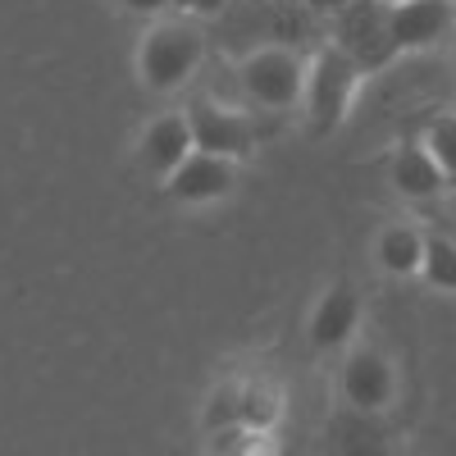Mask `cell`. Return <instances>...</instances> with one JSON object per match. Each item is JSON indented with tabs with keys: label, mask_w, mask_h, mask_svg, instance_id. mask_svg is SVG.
<instances>
[{
	"label": "cell",
	"mask_w": 456,
	"mask_h": 456,
	"mask_svg": "<svg viewBox=\"0 0 456 456\" xmlns=\"http://www.w3.org/2000/svg\"><path fill=\"white\" fill-rule=\"evenodd\" d=\"M356 329H361V292L352 283H333L311 311V324H306L311 347L315 352H342L356 338Z\"/></svg>",
	"instance_id": "cell-10"
},
{
	"label": "cell",
	"mask_w": 456,
	"mask_h": 456,
	"mask_svg": "<svg viewBox=\"0 0 456 456\" xmlns=\"http://www.w3.org/2000/svg\"><path fill=\"white\" fill-rule=\"evenodd\" d=\"M329 456H393L384 429L374 425V415L338 411L329 420Z\"/></svg>",
	"instance_id": "cell-13"
},
{
	"label": "cell",
	"mask_w": 456,
	"mask_h": 456,
	"mask_svg": "<svg viewBox=\"0 0 456 456\" xmlns=\"http://www.w3.org/2000/svg\"><path fill=\"white\" fill-rule=\"evenodd\" d=\"M197 151V142H192V124H187V110H169V114H160V119H151L146 128H142V137H137V165L151 174V178H160V183H169L178 169H183V160Z\"/></svg>",
	"instance_id": "cell-7"
},
{
	"label": "cell",
	"mask_w": 456,
	"mask_h": 456,
	"mask_svg": "<svg viewBox=\"0 0 456 456\" xmlns=\"http://www.w3.org/2000/svg\"><path fill=\"white\" fill-rule=\"evenodd\" d=\"M178 5L187 10V14H197V19H219L233 0H178Z\"/></svg>",
	"instance_id": "cell-20"
},
{
	"label": "cell",
	"mask_w": 456,
	"mask_h": 456,
	"mask_svg": "<svg viewBox=\"0 0 456 456\" xmlns=\"http://www.w3.org/2000/svg\"><path fill=\"white\" fill-rule=\"evenodd\" d=\"M301 5H306L315 19H329V23H333V19H338L342 10H347V5H356V0H301Z\"/></svg>",
	"instance_id": "cell-21"
},
{
	"label": "cell",
	"mask_w": 456,
	"mask_h": 456,
	"mask_svg": "<svg viewBox=\"0 0 456 456\" xmlns=\"http://www.w3.org/2000/svg\"><path fill=\"white\" fill-rule=\"evenodd\" d=\"M174 5H178V0H124V10H133V14H142V19H151V23L165 19Z\"/></svg>",
	"instance_id": "cell-19"
},
{
	"label": "cell",
	"mask_w": 456,
	"mask_h": 456,
	"mask_svg": "<svg viewBox=\"0 0 456 456\" xmlns=\"http://www.w3.org/2000/svg\"><path fill=\"white\" fill-rule=\"evenodd\" d=\"M393 14V46L397 55L429 51L456 28V5L452 0H406V5H388Z\"/></svg>",
	"instance_id": "cell-8"
},
{
	"label": "cell",
	"mask_w": 456,
	"mask_h": 456,
	"mask_svg": "<svg viewBox=\"0 0 456 456\" xmlns=\"http://www.w3.org/2000/svg\"><path fill=\"white\" fill-rule=\"evenodd\" d=\"M306 69L311 60L288 46H256L238 64V87L260 110H297L306 96Z\"/></svg>",
	"instance_id": "cell-3"
},
{
	"label": "cell",
	"mask_w": 456,
	"mask_h": 456,
	"mask_svg": "<svg viewBox=\"0 0 456 456\" xmlns=\"http://www.w3.org/2000/svg\"><path fill=\"white\" fill-rule=\"evenodd\" d=\"M420 146L438 160V169L447 174V183H456V114H434V119L425 124Z\"/></svg>",
	"instance_id": "cell-16"
},
{
	"label": "cell",
	"mask_w": 456,
	"mask_h": 456,
	"mask_svg": "<svg viewBox=\"0 0 456 456\" xmlns=\"http://www.w3.org/2000/svg\"><path fill=\"white\" fill-rule=\"evenodd\" d=\"M425 233L415 224H384L379 228V238H374V260H379V270L393 274V279H411V274H420V265H425Z\"/></svg>",
	"instance_id": "cell-12"
},
{
	"label": "cell",
	"mask_w": 456,
	"mask_h": 456,
	"mask_svg": "<svg viewBox=\"0 0 456 456\" xmlns=\"http://www.w3.org/2000/svg\"><path fill=\"white\" fill-rule=\"evenodd\" d=\"M238 384H242V379H228V384H219V388L210 393L206 415H201L206 434H215V429H224V425H238Z\"/></svg>",
	"instance_id": "cell-18"
},
{
	"label": "cell",
	"mask_w": 456,
	"mask_h": 456,
	"mask_svg": "<svg viewBox=\"0 0 456 456\" xmlns=\"http://www.w3.org/2000/svg\"><path fill=\"white\" fill-rule=\"evenodd\" d=\"M452 5H456V0H452Z\"/></svg>",
	"instance_id": "cell-24"
},
{
	"label": "cell",
	"mask_w": 456,
	"mask_h": 456,
	"mask_svg": "<svg viewBox=\"0 0 456 456\" xmlns=\"http://www.w3.org/2000/svg\"><path fill=\"white\" fill-rule=\"evenodd\" d=\"M333 42L347 60H356L365 73L384 69L388 60H397V46H393V14L384 0H356V5H347L333 23Z\"/></svg>",
	"instance_id": "cell-4"
},
{
	"label": "cell",
	"mask_w": 456,
	"mask_h": 456,
	"mask_svg": "<svg viewBox=\"0 0 456 456\" xmlns=\"http://www.w3.org/2000/svg\"><path fill=\"white\" fill-rule=\"evenodd\" d=\"M384 5H406V0H384Z\"/></svg>",
	"instance_id": "cell-23"
},
{
	"label": "cell",
	"mask_w": 456,
	"mask_h": 456,
	"mask_svg": "<svg viewBox=\"0 0 456 456\" xmlns=\"http://www.w3.org/2000/svg\"><path fill=\"white\" fill-rule=\"evenodd\" d=\"M388 183L397 187V197H406V201H434L443 187H447V174L438 169V160L429 156L420 142H411V146H397L393 151Z\"/></svg>",
	"instance_id": "cell-11"
},
{
	"label": "cell",
	"mask_w": 456,
	"mask_h": 456,
	"mask_svg": "<svg viewBox=\"0 0 456 456\" xmlns=\"http://www.w3.org/2000/svg\"><path fill=\"white\" fill-rule=\"evenodd\" d=\"M365 83V69L347 60L338 46H320L306 69V96H301V114H306L311 137H333L352 114V101Z\"/></svg>",
	"instance_id": "cell-2"
},
{
	"label": "cell",
	"mask_w": 456,
	"mask_h": 456,
	"mask_svg": "<svg viewBox=\"0 0 456 456\" xmlns=\"http://www.w3.org/2000/svg\"><path fill=\"white\" fill-rule=\"evenodd\" d=\"M283 420V393L274 379H242L238 384V425H251V429H265V434H274Z\"/></svg>",
	"instance_id": "cell-14"
},
{
	"label": "cell",
	"mask_w": 456,
	"mask_h": 456,
	"mask_svg": "<svg viewBox=\"0 0 456 456\" xmlns=\"http://www.w3.org/2000/svg\"><path fill=\"white\" fill-rule=\"evenodd\" d=\"M251 10H265V5H279V0H247Z\"/></svg>",
	"instance_id": "cell-22"
},
{
	"label": "cell",
	"mask_w": 456,
	"mask_h": 456,
	"mask_svg": "<svg viewBox=\"0 0 456 456\" xmlns=\"http://www.w3.org/2000/svg\"><path fill=\"white\" fill-rule=\"evenodd\" d=\"M206 60V37L187 19H156L137 42V78L146 92L174 96L197 78Z\"/></svg>",
	"instance_id": "cell-1"
},
{
	"label": "cell",
	"mask_w": 456,
	"mask_h": 456,
	"mask_svg": "<svg viewBox=\"0 0 456 456\" xmlns=\"http://www.w3.org/2000/svg\"><path fill=\"white\" fill-rule=\"evenodd\" d=\"M420 274L429 288L438 292H456V242L452 238H429L425 242V265H420Z\"/></svg>",
	"instance_id": "cell-17"
},
{
	"label": "cell",
	"mask_w": 456,
	"mask_h": 456,
	"mask_svg": "<svg viewBox=\"0 0 456 456\" xmlns=\"http://www.w3.org/2000/svg\"><path fill=\"white\" fill-rule=\"evenodd\" d=\"M187 124H192V142L206 156H219V160H247L256 151V124L247 119L242 110H228V105H215L206 96L187 101Z\"/></svg>",
	"instance_id": "cell-6"
},
{
	"label": "cell",
	"mask_w": 456,
	"mask_h": 456,
	"mask_svg": "<svg viewBox=\"0 0 456 456\" xmlns=\"http://www.w3.org/2000/svg\"><path fill=\"white\" fill-rule=\"evenodd\" d=\"M206 452L210 456H279V438L251 425H224L206 434Z\"/></svg>",
	"instance_id": "cell-15"
},
{
	"label": "cell",
	"mask_w": 456,
	"mask_h": 456,
	"mask_svg": "<svg viewBox=\"0 0 456 456\" xmlns=\"http://www.w3.org/2000/svg\"><path fill=\"white\" fill-rule=\"evenodd\" d=\"M233 187H238V165L233 160H219V156H206V151H192V156L183 160V169L165 183V192L178 206H210V201H224Z\"/></svg>",
	"instance_id": "cell-9"
},
{
	"label": "cell",
	"mask_w": 456,
	"mask_h": 456,
	"mask_svg": "<svg viewBox=\"0 0 456 456\" xmlns=\"http://www.w3.org/2000/svg\"><path fill=\"white\" fill-rule=\"evenodd\" d=\"M338 388H342V402L356 415H384L397 397V365L379 352V347H352L347 361H342V374H338Z\"/></svg>",
	"instance_id": "cell-5"
}]
</instances>
